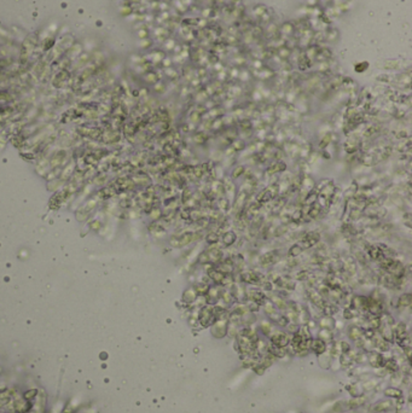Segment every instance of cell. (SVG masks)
Segmentation results:
<instances>
[{
  "label": "cell",
  "instance_id": "obj_1",
  "mask_svg": "<svg viewBox=\"0 0 412 413\" xmlns=\"http://www.w3.org/2000/svg\"><path fill=\"white\" fill-rule=\"evenodd\" d=\"M410 303H411V295L410 294L403 295L399 300V306H410Z\"/></svg>",
  "mask_w": 412,
  "mask_h": 413
},
{
  "label": "cell",
  "instance_id": "obj_2",
  "mask_svg": "<svg viewBox=\"0 0 412 413\" xmlns=\"http://www.w3.org/2000/svg\"><path fill=\"white\" fill-rule=\"evenodd\" d=\"M369 254H370V256L372 258H378L382 255V250H381L380 248H377V247H371L369 249Z\"/></svg>",
  "mask_w": 412,
  "mask_h": 413
},
{
  "label": "cell",
  "instance_id": "obj_3",
  "mask_svg": "<svg viewBox=\"0 0 412 413\" xmlns=\"http://www.w3.org/2000/svg\"><path fill=\"white\" fill-rule=\"evenodd\" d=\"M272 261H273V254H265L262 256V258H260V262H262L263 266L271 263Z\"/></svg>",
  "mask_w": 412,
  "mask_h": 413
},
{
  "label": "cell",
  "instance_id": "obj_4",
  "mask_svg": "<svg viewBox=\"0 0 412 413\" xmlns=\"http://www.w3.org/2000/svg\"><path fill=\"white\" fill-rule=\"evenodd\" d=\"M301 253V247L300 245H294L290 250H289V254L291 255V256H296V255H299Z\"/></svg>",
  "mask_w": 412,
  "mask_h": 413
}]
</instances>
